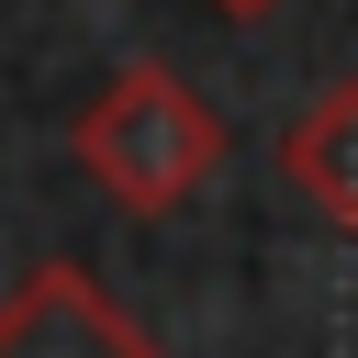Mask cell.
<instances>
[{
    "label": "cell",
    "mask_w": 358,
    "mask_h": 358,
    "mask_svg": "<svg viewBox=\"0 0 358 358\" xmlns=\"http://www.w3.org/2000/svg\"><path fill=\"white\" fill-rule=\"evenodd\" d=\"M67 157L90 168V190H112L123 213H179V201H201L213 190V168H224V112L179 78V67H112L90 101H78V123H67Z\"/></svg>",
    "instance_id": "cell-1"
},
{
    "label": "cell",
    "mask_w": 358,
    "mask_h": 358,
    "mask_svg": "<svg viewBox=\"0 0 358 358\" xmlns=\"http://www.w3.org/2000/svg\"><path fill=\"white\" fill-rule=\"evenodd\" d=\"M0 358H157L145 324L67 257H45L11 302H0Z\"/></svg>",
    "instance_id": "cell-2"
},
{
    "label": "cell",
    "mask_w": 358,
    "mask_h": 358,
    "mask_svg": "<svg viewBox=\"0 0 358 358\" xmlns=\"http://www.w3.org/2000/svg\"><path fill=\"white\" fill-rule=\"evenodd\" d=\"M280 168H291V190H302L336 235H358V78H336V90L280 134Z\"/></svg>",
    "instance_id": "cell-3"
},
{
    "label": "cell",
    "mask_w": 358,
    "mask_h": 358,
    "mask_svg": "<svg viewBox=\"0 0 358 358\" xmlns=\"http://www.w3.org/2000/svg\"><path fill=\"white\" fill-rule=\"evenodd\" d=\"M224 11H268V0H224Z\"/></svg>",
    "instance_id": "cell-4"
}]
</instances>
